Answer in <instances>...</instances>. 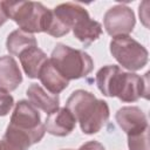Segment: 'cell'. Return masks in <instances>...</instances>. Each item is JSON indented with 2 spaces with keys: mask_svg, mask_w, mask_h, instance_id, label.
<instances>
[{
  "mask_svg": "<svg viewBox=\"0 0 150 150\" xmlns=\"http://www.w3.org/2000/svg\"><path fill=\"white\" fill-rule=\"evenodd\" d=\"M8 125L28 135L33 139L34 144L40 142L46 132L39 110L26 100H21L15 104Z\"/></svg>",
  "mask_w": 150,
  "mask_h": 150,
  "instance_id": "cell-6",
  "label": "cell"
},
{
  "mask_svg": "<svg viewBox=\"0 0 150 150\" xmlns=\"http://www.w3.org/2000/svg\"><path fill=\"white\" fill-rule=\"evenodd\" d=\"M32 47H38V41L30 33H27L22 29H15L7 36L6 48L12 55L19 56L23 50Z\"/></svg>",
  "mask_w": 150,
  "mask_h": 150,
  "instance_id": "cell-15",
  "label": "cell"
},
{
  "mask_svg": "<svg viewBox=\"0 0 150 150\" xmlns=\"http://www.w3.org/2000/svg\"><path fill=\"white\" fill-rule=\"evenodd\" d=\"M76 125V120L71 112L64 107L59 108L48 115L45 122V129L47 132L54 136L63 137L69 135Z\"/></svg>",
  "mask_w": 150,
  "mask_h": 150,
  "instance_id": "cell-9",
  "label": "cell"
},
{
  "mask_svg": "<svg viewBox=\"0 0 150 150\" xmlns=\"http://www.w3.org/2000/svg\"><path fill=\"white\" fill-rule=\"evenodd\" d=\"M103 23L107 33L116 38L130 34L135 27L136 19L131 8L124 5H116L105 12Z\"/></svg>",
  "mask_w": 150,
  "mask_h": 150,
  "instance_id": "cell-7",
  "label": "cell"
},
{
  "mask_svg": "<svg viewBox=\"0 0 150 150\" xmlns=\"http://www.w3.org/2000/svg\"><path fill=\"white\" fill-rule=\"evenodd\" d=\"M7 18L18 23L27 33H47L52 9L34 1H1Z\"/></svg>",
  "mask_w": 150,
  "mask_h": 150,
  "instance_id": "cell-2",
  "label": "cell"
},
{
  "mask_svg": "<svg viewBox=\"0 0 150 150\" xmlns=\"http://www.w3.org/2000/svg\"><path fill=\"white\" fill-rule=\"evenodd\" d=\"M29 102L36 108L43 110L47 115L52 114L56 109H59L60 104V98L57 95L48 94L40 84L38 83H32L27 91H26Z\"/></svg>",
  "mask_w": 150,
  "mask_h": 150,
  "instance_id": "cell-12",
  "label": "cell"
},
{
  "mask_svg": "<svg viewBox=\"0 0 150 150\" xmlns=\"http://www.w3.org/2000/svg\"><path fill=\"white\" fill-rule=\"evenodd\" d=\"M79 150H105L104 146L97 141H89L80 146Z\"/></svg>",
  "mask_w": 150,
  "mask_h": 150,
  "instance_id": "cell-19",
  "label": "cell"
},
{
  "mask_svg": "<svg viewBox=\"0 0 150 150\" xmlns=\"http://www.w3.org/2000/svg\"><path fill=\"white\" fill-rule=\"evenodd\" d=\"M7 15H6V13H5V9H4V7H2V4H1V1H0V27L7 21Z\"/></svg>",
  "mask_w": 150,
  "mask_h": 150,
  "instance_id": "cell-20",
  "label": "cell"
},
{
  "mask_svg": "<svg viewBox=\"0 0 150 150\" xmlns=\"http://www.w3.org/2000/svg\"><path fill=\"white\" fill-rule=\"evenodd\" d=\"M130 150H149V128L128 135Z\"/></svg>",
  "mask_w": 150,
  "mask_h": 150,
  "instance_id": "cell-16",
  "label": "cell"
},
{
  "mask_svg": "<svg viewBox=\"0 0 150 150\" xmlns=\"http://www.w3.org/2000/svg\"><path fill=\"white\" fill-rule=\"evenodd\" d=\"M38 77L43 84V87L53 95L60 94L69 84V81L60 74V71L54 67L50 60H47L46 63L42 66Z\"/></svg>",
  "mask_w": 150,
  "mask_h": 150,
  "instance_id": "cell-13",
  "label": "cell"
},
{
  "mask_svg": "<svg viewBox=\"0 0 150 150\" xmlns=\"http://www.w3.org/2000/svg\"><path fill=\"white\" fill-rule=\"evenodd\" d=\"M22 82L20 68L13 56H0V89L6 91L15 90Z\"/></svg>",
  "mask_w": 150,
  "mask_h": 150,
  "instance_id": "cell-10",
  "label": "cell"
},
{
  "mask_svg": "<svg viewBox=\"0 0 150 150\" xmlns=\"http://www.w3.org/2000/svg\"><path fill=\"white\" fill-rule=\"evenodd\" d=\"M104 96H116L122 102H136L141 97L149 98V71L139 76L124 73L116 67L107 79Z\"/></svg>",
  "mask_w": 150,
  "mask_h": 150,
  "instance_id": "cell-3",
  "label": "cell"
},
{
  "mask_svg": "<svg viewBox=\"0 0 150 150\" xmlns=\"http://www.w3.org/2000/svg\"><path fill=\"white\" fill-rule=\"evenodd\" d=\"M110 53L115 60L130 71L139 70L148 63V50L129 35L116 36L110 41Z\"/></svg>",
  "mask_w": 150,
  "mask_h": 150,
  "instance_id": "cell-5",
  "label": "cell"
},
{
  "mask_svg": "<svg viewBox=\"0 0 150 150\" xmlns=\"http://www.w3.org/2000/svg\"><path fill=\"white\" fill-rule=\"evenodd\" d=\"M118 127L127 135L149 128L148 118L143 110L138 107H122L115 115Z\"/></svg>",
  "mask_w": 150,
  "mask_h": 150,
  "instance_id": "cell-8",
  "label": "cell"
},
{
  "mask_svg": "<svg viewBox=\"0 0 150 150\" xmlns=\"http://www.w3.org/2000/svg\"><path fill=\"white\" fill-rule=\"evenodd\" d=\"M13 105H14L13 96L8 91L0 89V116H6L11 111Z\"/></svg>",
  "mask_w": 150,
  "mask_h": 150,
  "instance_id": "cell-17",
  "label": "cell"
},
{
  "mask_svg": "<svg viewBox=\"0 0 150 150\" xmlns=\"http://www.w3.org/2000/svg\"><path fill=\"white\" fill-rule=\"evenodd\" d=\"M19 59L25 74L29 79H38L42 66L48 60L46 53L38 47H32L23 50L19 55Z\"/></svg>",
  "mask_w": 150,
  "mask_h": 150,
  "instance_id": "cell-14",
  "label": "cell"
},
{
  "mask_svg": "<svg viewBox=\"0 0 150 150\" xmlns=\"http://www.w3.org/2000/svg\"><path fill=\"white\" fill-rule=\"evenodd\" d=\"M50 62L68 81L86 77L94 68V61L89 54L63 43L55 46L50 55Z\"/></svg>",
  "mask_w": 150,
  "mask_h": 150,
  "instance_id": "cell-4",
  "label": "cell"
},
{
  "mask_svg": "<svg viewBox=\"0 0 150 150\" xmlns=\"http://www.w3.org/2000/svg\"><path fill=\"white\" fill-rule=\"evenodd\" d=\"M74 36L81 41L84 47L90 46L95 40H97L102 34V26L100 22L93 20L87 12L81 18L77 19L74 27L71 28Z\"/></svg>",
  "mask_w": 150,
  "mask_h": 150,
  "instance_id": "cell-11",
  "label": "cell"
},
{
  "mask_svg": "<svg viewBox=\"0 0 150 150\" xmlns=\"http://www.w3.org/2000/svg\"><path fill=\"white\" fill-rule=\"evenodd\" d=\"M0 150H27V149L23 148L22 145L18 144L16 142L12 141V139L4 137L0 141Z\"/></svg>",
  "mask_w": 150,
  "mask_h": 150,
  "instance_id": "cell-18",
  "label": "cell"
},
{
  "mask_svg": "<svg viewBox=\"0 0 150 150\" xmlns=\"http://www.w3.org/2000/svg\"><path fill=\"white\" fill-rule=\"evenodd\" d=\"M66 108L71 112L81 130L87 135L98 132L109 118V107L105 101L97 100L87 90H75L66 102Z\"/></svg>",
  "mask_w": 150,
  "mask_h": 150,
  "instance_id": "cell-1",
  "label": "cell"
}]
</instances>
